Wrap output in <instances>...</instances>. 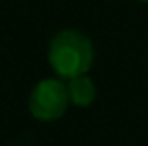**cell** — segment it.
Listing matches in <instances>:
<instances>
[{
  "mask_svg": "<svg viewBox=\"0 0 148 146\" xmlns=\"http://www.w3.org/2000/svg\"><path fill=\"white\" fill-rule=\"evenodd\" d=\"M70 106V96L66 88V80L54 76V78H42L36 82V86L30 90L28 96V110L32 118L40 122H54L60 120Z\"/></svg>",
  "mask_w": 148,
  "mask_h": 146,
  "instance_id": "7a4b0ae2",
  "label": "cell"
},
{
  "mask_svg": "<svg viewBox=\"0 0 148 146\" xmlns=\"http://www.w3.org/2000/svg\"><path fill=\"white\" fill-rule=\"evenodd\" d=\"M138 2H144V4H148V0H138Z\"/></svg>",
  "mask_w": 148,
  "mask_h": 146,
  "instance_id": "277c9868",
  "label": "cell"
},
{
  "mask_svg": "<svg viewBox=\"0 0 148 146\" xmlns=\"http://www.w3.org/2000/svg\"><path fill=\"white\" fill-rule=\"evenodd\" d=\"M48 64L62 80L88 74L94 64V44L82 30H58L48 42Z\"/></svg>",
  "mask_w": 148,
  "mask_h": 146,
  "instance_id": "6da1fadb",
  "label": "cell"
},
{
  "mask_svg": "<svg viewBox=\"0 0 148 146\" xmlns=\"http://www.w3.org/2000/svg\"><path fill=\"white\" fill-rule=\"evenodd\" d=\"M66 88H68L70 104L78 106V108H86L96 100V84L88 74L66 80Z\"/></svg>",
  "mask_w": 148,
  "mask_h": 146,
  "instance_id": "3957f363",
  "label": "cell"
}]
</instances>
